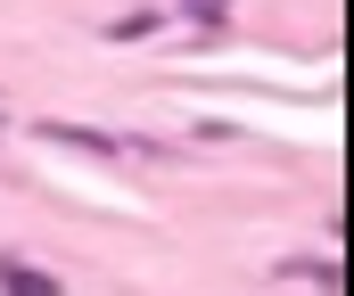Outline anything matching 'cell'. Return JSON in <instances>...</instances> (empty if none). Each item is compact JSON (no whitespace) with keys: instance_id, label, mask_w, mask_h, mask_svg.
Masks as SVG:
<instances>
[{"instance_id":"1","label":"cell","mask_w":354,"mask_h":296,"mask_svg":"<svg viewBox=\"0 0 354 296\" xmlns=\"http://www.w3.org/2000/svg\"><path fill=\"white\" fill-rule=\"evenodd\" d=\"M0 296H66V288H58V272H33V264L0 255Z\"/></svg>"},{"instance_id":"2","label":"cell","mask_w":354,"mask_h":296,"mask_svg":"<svg viewBox=\"0 0 354 296\" xmlns=\"http://www.w3.org/2000/svg\"><path fill=\"white\" fill-rule=\"evenodd\" d=\"M41 140H58V148H91V157H115L124 140H107V132H91V124H41Z\"/></svg>"},{"instance_id":"3","label":"cell","mask_w":354,"mask_h":296,"mask_svg":"<svg viewBox=\"0 0 354 296\" xmlns=\"http://www.w3.org/2000/svg\"><path fill=\"white\" fill-rule=\"evenodd\" d=\"M157 25H165V8H132V17H115V25H107V41H149Z\"/></svg>"},{"instance_id":"4","label":"cell","mask_w":354,"mask_h":296,"mask_svg":"<svg viewBox=\"0 0 354 296\" xmlns=\"http://www.w3.org/2000/svg\"><path fill=\"white\" fill-rule=\"evenodd\" d=\"M181 17H198V25H223V17H231V0H181Z\"/></svg>"}]
</instances>
